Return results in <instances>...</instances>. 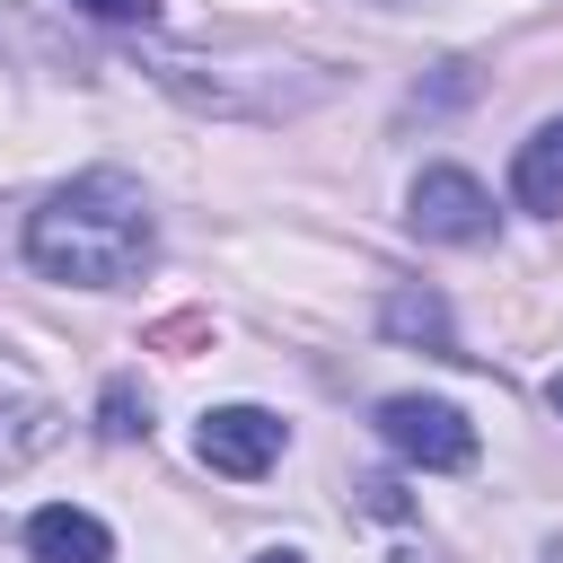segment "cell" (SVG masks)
<instances>
[{
	"label": "cell",
	"instance_id": "obj_1",
	"mask_svg": "<svg viewBox=\"0 0 563 563\" xmlns=\"http://www.w3.org/2000/svg\"><path fill=\"white\" fill-rule=\"evenodd\" d=\"M150 255H158V220H150L141 176H123V167L70 176L26 220V264L53 282H79V290H123L150 273Z\"/></svg>",
	"mask_w": 563,
	"mask_h": 563
},
{
	"label": "cell",
	"instance_id": "obj_2",
	"mask_svg": "<svg viewBox=\"0 0 563 563\" xmlns=\"http://www.w3.org/2000/svg\"><path fill=\"white\" fill-rule=\"evenodd\" d=\"M378 440H387L405 466H431V475L475 466V422H466L449 396H387V405H378Z\"/></svg>",
	"mask_w": 563,
	"mask_h": 563
},
{
	"label": "cell",
	"instance_id": "obj_3",
	"mask_svg": "<svg viewBox=\"0 0 563 563\" xmlns=\"http://www.w3.org/2000/svg\"><path fill=\"white\" fill-rule=\"evenodd\" d=\"M405 220L440 246H484L493 238V194L466 176V167H422L413 194H405Z\"/></svg>",
	"mask_w": 563,
	"mask_h": 563
},
{
	"label": "cell",
	"instance_id": "obj_4",
	"mask_svg": "<svg viewBox=\"0 0 563 563\" xmlns=\"http://www.w3.org/2000/svg\"><path fill=\"white\" fill-rule=\"evenodd\" d=\"M282 440H290V422L282 413H264V405H211L202 413V431H194V457L211 466V475H264L273 457H282Z\"/></svg>",
	"mask_w": 563,
	"mask_h": 563
},
{
	"label": "cell",
	"instance_id": "obj_5",
	"mask_svg": "<svg viewBox=\"0 0 563 563\" xmlns=\"http://www.w3.org/2000/svg\"><path fill=\"white\" fill-rule=\"evenodd\" d=\"M26 545H35V563H114L106 519H97V510H70V501L35 510V519H26Z\"/></svg>",
	"mask_w": 563,
	"mask_h": 563
},
{
	"label": "cell",
	"instance_id": "obj_6",
	"mask_svg": "<svg viewBox=\"0 0 563 563\" xmlns=\"http://www.w3.org/2000/svg\"><path fill=\"white\" fill-rule=\"evenodd\" d=\"M510 194H519V211H563V114L537 123V132L519 141V158H510Z\"/></svg>",
	"mask_w": 563,
	"mask_h": 563
},
{
	"label": "cell",
	"instance_id": "obj_7",
	"mask_svg": "<svg viewBox=\"0 0 563 563\" xmlns=\"http://www.w3.org/2000/svg\"><path fill=\"white\" fill-rule=\"evenodd\" d=\"M378 325H387L396 343H431L440 361H466V352H457V325H449V308H440V290H387Z\"/></svg>",
	"mask_w": 563,
	"mask_h": 563
},
{
	"label": "cell",
	"instance_id": "obj_8",
	"mask_svg": "<svg viewBox=\"0 0 563 563\" xmlns=\"http://www.w3.org/2000/svg\"><path fill=\"white\" fill-rule=\"evenodd\" d=\"M53 440H62V413H53V405H0V466L35 457V449H53Z\"/></svg>",
	"mask_w": 563,
	"mask_h": 563
},
{
	"label": "cell",
	"instance_id": "obj_9",
	"mask_svg": "<svg viewBox=\"0 0 563 563\" xmlns=\"http://www.w3.org/2000/svg\"><path fill=\"white\" fill-rule=\"evenodd\" d=\"M97 431H106V440H150V396H141V378H106Z\"/></svg>",
	"mask_w": 563,
	"mask_h": 563
},
{
	"label": "cell",
	"instance_id": "obj_10",
	"mask_svg": "<svg viewBox=\"0 0 563 563\" xmlns=\"http://www.w3.org/2000/svg\"><path fill=\"white\" fill-rule=\"evenodd\" d=\"M79 9L106 26H158V0H79Z\"/></svg>",
	"mask_w": 563,
	"mask_h": 563
},
{
	"label": "cell",
	"instance_id": "obj_11",
	"mask_svg": "<svg viewBox=\"0 0 563 563\" xmlns=\"http://www.w3.org/2000/svg\"><path fill=\"white\" fill-rule=\"evenodd\" d=\"M545 405H554V413H563V369H554V378H545Z\"/></svg>",
	"mask_w": 563,
	"mask_h": 563
},
{
	"label": "cell",
	"instance_id": "obj_12",
	"mask_svg": "<svg viewBox=\"0 0 563 563\" xmlns=\"http://www.w3.org/2000/svg\"><path fill=\"white\" fill-rule=\"evenodd\" d=\"M255 563H299V554H290V545H264V554H255Z\"/></svg>",
	"mask_w": 563,
	"mask_h": 563
},
{
	"label": "cell",
	"instance_id": "obj_13",
	"mask_svg": "<svg viewBox=\"0 0 563 563\" xmlns=\"http://www.w3.org/2000/svg\"><path fill=\"white\" fill-rule=\"evenodd\" d=\"M396 563H422V554H396Z\"/></svg>",
	"mask_w": 563,
	"mask_h": 563
},
{
	"label": "cell",
	"instance_id": "obj_14",
	"mask_svg": "<svg viewBox=\"0 0 563 563\" xmlns=\"http://www.w3.org/2000/svg\"><path fill=\"white\" fill-rule=\"evenodd\" d=\"M378 9H405V0H378Z\"/></svg>",
	"mask_w": 563,
	"mask_h": 563
},
{
	"label": "cell",
	"instance_id": "obj_15",
	"mask_svg": "<svg viewBox=\"0 0 563 563\" xmlns=\"http://www.w3.org/2000/svg\"><path fill=\"white\" fill-rule=\"evenodd\" d=\"M554 563H563V554H554Z\"/></svg>",
	"mask_w": 563,
	"mask_h": 563
}]
</instances>
